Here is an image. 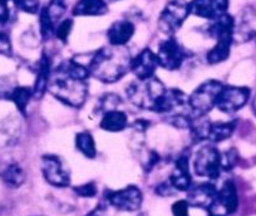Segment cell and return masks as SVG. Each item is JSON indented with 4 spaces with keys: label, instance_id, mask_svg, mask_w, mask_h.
I'll return each mask as SVG.
<instances>
[{
    "label": "cell",
    "instance_id": "cell-1",
    "mask_svg": "<svg viewBox=\"0 0 256 216\" xmlns=\"http://www.w3.org/2000/svg\"><path fill=\"white\" fill-rule=\"evenodd\" d=\"M132 58L124 46H103L96 52L88 64L92 77L103 83H114L131 70Z\"/></svg>",
    "mask_w": 256,
    "mask_h": 216
},
{
    "label": "cell",
    "instance_id": "cell-2",
    "mask_svg": "<svg viewBox=\"0 0 256 216\" xmlns=\"http://www.w3.org/2000/svg\"><path fill=\"white\" fill-rule=\"evenodd\" d=\"M48 90L64 104L73 108H80L88 97V83L87 80L74 77L62 68L56 67V70L52 72Z\"/></svg>",
    "mask_w": 256,
    "mask_h": 216
},
{
    "label": "cell",
    "instance_id": "cell-3",
    "mask_svg": "<svg viewBox=\"0 0 256 216\" xmlns=\"http://www.w3.org/2000/svg\"><path fill=\"white\" fill-rule=\"evenodd\" d=\"M167 88L157 77L147 78V80H137L132 82L126 90L130 102L142 110H148L154 112L157 103L160 102Z\"/></svg>",
    "mask_w": 256,
    "mask_h": 216
},
{
    "label": "cell",
    "instance_id": "cell-4",
    "mask_svg": "<svg viewBox=\"0 0 256 216\" xmlns=\"http://www.w3.org/2000/svg\"><path fill=\"white\" fill-rule=\"evenodd\" d=\"M222 83L216 80H208L198 86L191 94L188 96L187 104L191 108L195 118L205 117L212 108L216 107L218 96L222 88Z\"/></svg>",
    "mask_w": 256,
    "mask_h": 216
},
{
    "label": "cell",
    "instance_id": "cell-5",
    "mask_svg": "<svg viewBox=\"0 0 256 216\" xmlns=\"http://www.w3.org/2000/svg\"><path fill=\"white\" fill-rule=\"evenodd\" d=\"M194 170L196 175L201 178H208L210 180L220 178L222 170L220 151L211 144L200 148L194 161Z\"/></svg>",
    "mask_w": 256,
    "mask_h": 216
},
{
    "label": "cell",
    "instance_id": "cell-6",
    "mask_svg": "<svg viewBox=\"0 0 256 216\" xmlns=\"http://www.w3.org/2000/svg\"><path fill=\"white\" fill-rule=\"evenodd\" d=\"M190 4L186 0H171L166 4L158 18V26L164 33H176L190 16Z\"/></svg>",
    "mask_w": 256,
    "mask_h": 216
},
{
    "label": "cell",
    "instance_id": "cell-7",
    "mask_svg": "<svg viewBox=\"0 0 256 216\" xmlns=\"http://www.w3.org/2000/svg\"><path fill=\"white\" fill-rule=\"evenodd\" d=\"M42 172L49 185L64 188L70 185V174L66 162L56 154H44L42 157Z\"/></svg>",
    "mask_w": 256,
    "mask_h": 216
},
{
    "label": "cell",
    "instance_id": "cell-8",
    "mask_svg": "<svg viewBox=\"0 0 256 216\" xmlns=\"http://www.w3.org/2000/svg\"><path fill=\"white\" fill-rule=\"evenodd\" d=\"M251 90L246 87L222 86L216 100V108L226 114L238 112L248 102Z\"/></svg>",
    "mask_w": 256,
    "mask_h": 216
},
{
    "label": "cell",
    "instance_id": "cell-9",
    "mask_svg": "<svg viewBox=\"0 0 256 216\" xmlns=\"http://www.w3.org/2000/svg\"><path fill=\"white\" fill-rule=\"evenodd\" d=\"M106 198L117 210L120 211H137L144 202L142 191L137 186L130 185L120 190H107Z\"/></svg>",
    "mask_w": 256,
    "mask_h": 216
},
{
    "label": "cell",
    "instance_id": "cell-10",
    "mask_svg": "<svg viewBox=\"0 0 256 216\" xmlns=\"http://www.w3.org/2000/svg\"><path fill=\"white\" fill-rule=\"evenodd\" d=\"M156 56L160 67L167 70H176L186 60L187 53L176 38L170 36L166 40L161 42Z\"/></svg>",
    "mask_w": 256,
    "mask_h": 216
},
{
    "label": "cell",
    "instance_id": "cell-11",
    "mask_svg": "<svg viewBox=\"0 0 256 216\" xmlns=\"http://www.w3.org/2000/svg\"><path fill=\"white\" fill-rule=\"evenodd\" d=\"M218 191L216 186L210 182H202L196 186H191L187 190V202L190 206L205 208L208 211L212 208L214 204H215Z\"/></svg>",
    "mask_w": 256,
    "mask_h": 216
},
{
    "label": "cell",
    "instance_id": "cell-12",
    "mask_svg": "<svg viewBox=\"0 0 256 216\" xmlns=\"http://www.w3.org/2000/svg\"><path fill=\"white\" fill-rule=\"evenodd\" d=\"M188 4L191 14L214 20L222 14L228 13L230 0H192Z\"/></svg>",
    "mask_w": 256,
    "mask_h": 216
},
{
    "label": "cell",
    "instance_id": "cell-13",
    "mask_svg": "<svg viewBox=\"0 0 256 216\" xmlns=\"http://www.w3.org/2000/svg\"><path fill=\"white\" fill-rule=\"evenodd\" d=\"M158 67L157 56L148 48L144 49L131 62V70L137 80H147L154 77Z\"/></svg>",
    "mask_w": 256,
    "mask_h": 216
},
{
    "label": "cell",
    "instance_id": "cell-14",
    "mask_svg": "<svg viewBox=\"0 0 256 216\" xmlns=\"http://www.w3.org/2000/svg\"><path fill=\"white\" fill-rule=\"evenodd\" d=\"M168 180L177 191H187L191 188L192 178L190 174V154L184 152L177 158L176 165Z\"/></svg>",
    "mask_w": 256,
    "mask_h": 216
},
{
    "label": "cell",
    "instance_id": "cell-15",
    "mask_svg": "<svg viewBox=\"0 0 256 216\" xmlns=\"http://www.w3.org/2000/svg\"><path fill=\"white\" fill-rule=\"evenodd\" d=\"M216 208H221L225 214H234L238 208V195L236 190V185L234 181L228 180L222 185V188L218 191L216 201L214 204L211 210H215ZM208 210V211H211Z\"/></svg>",
    "mask_w": 256,
    "mask_h": 216
},
{
    "label": "cell",
    "instance_id": "cell-16",
    "mask_svg": "<svg viewBox=\"0 0 256 216\" xmlns=\"http://www.w3.org/2000/svg\"><path fill=\"white\" fill-rule=\"evenodd\" d=\"M134 24L130 20H117L108 28L107 38L110 46H124L134 36Z\"/></svg>",
    "mask_w": 256,
    "mask_h": 216
},
{
    "label": "cell",
    "instance_id": "cell-17",
    "mask_svg": "<svg viewBox=\"0 0 256 216\" xmlns=\"http://www.w3.org/2000/svg\"><path fill=\"white\" fill-rule=\"evenodd\" d=\"M208 34L216 40L218 39H232L235 34V19L228 13L222 14L214 19L212 24L208 26Z\"/></svg>",
    "mask_w": 256,
    "mask_h": 216
},
{
    "label": "cell",
    "instance_id": "cell-18",
    "mask_svg": "<svg viewBox=\"0 0 256 216\" xmlns=\"http://www.w3.org/2000/svg\"><path fill=\"white\" fill-rule=\"evenodd\" d=\"M52 68L50 60L46 53H43L40 58V62L38 64V73H36V80L33 87V97L36 100H40L46 92L48 90L49 80H50Z\"/></svg>",
    "mask_w": 256,
    "mask_h": 216
},
{
    "label": "cell",
    "instance_id": "cell-19",
    "mask_svg": "<svg viewBox=\"0 0 256 216\" xmlns=\"http://www.w3.org/2000/svg\"><path fill=\"white\" fill-rule=\"evenodd\" d=\"M108 13L104 0H78L73 8L74 16H100Z\"/></svg>",
    "mask_w": 256,
    "mask_h": 216
},
{
    "label": "cell",
    "instance_id": "cell-20",
    "mask_svg": "<svg viewBox=\"0 0 256 216\" xmlns=\"http://www.w3.org/2000/svg\"><path fill=\"white\" fill-rule=\"evenodd\" d=\"M128 118L127 114L120 110H110L103 114L100 121V128L108 132H122L127 128Z\"/></svg>",
    "mask_w": 256,
    "mask_h": 216
},
{
    "label": "cell",
    "instance_id": "cell-21",
    "mask_svg": "<svg viewBox=\"0 0 256 216\" xmlns=\"http://www.w3.org/2000/svg\"><path fill=\"white\" fill-rule=\"evenodd\" d=\"M235 128H236L235 121L216 122V124L210 122V124H208L206 140H208V141L211 142H215V144H218V142H222L232 136Z\"/></svg>",
    "mask_w": 256,
    "mask_h": 216
},
{
    "label": "cell",
    "instance_id": "cell-22",
    "mask_svg": "<svg viewBox=\"0 0 256 216\" xmlns=\"http://www.w3.org/2000/svg\"><path fill=\"white\" fill-rule=\"evenodd\" d=\"M0 178H2L3 182L8 188H18L26 182V171L23 170V168L20 165H18V164H10V165H8L2 171Z\"/></svg>",
    "mask_w": 256,
    "mask_h": 216
},
{
    "label": "cell",
    "instance_id": "cell-23",
    "mask_svg": "<svg viewBox=\"0 0 256 216\" xmlns=\"http://www.w3.org/2000/svg\"><path fill=\"white\" fill-rule=\"evenodd\" d=\"M232 39H218L216 42L215 46L211 50H208V62L210 64H218V63L224 62L230 57L231 52V44H232Z\"/></svg>",
    "mask_w": 256,
    "mask_h": 216
},
{
    "label": "cell",
    "instance_id": "cell-24",
    "mask_svg": "<svg viewBox=\"0 0 256 216\" xmlns=\"http://www.w3.org/2000/svg\"><path fill=\"white\" fill-rule=\"evenodd\" d=\"M76 147L87 158H96V156H97L94 138L90 132L83 131L76 136Z\"/></svg>",
    "mask_w": 256,
    "mask_h": 216
},
{
    "label": "cell",
    "instance_id": "cell-25",
    "mask_svg": "<svg viewBox=\"0 0 256 216\" xmlns=\"http://www.w3.org/2000/svg\"><path fill=\"white\" fill-rule=\"evenodd\" d=\"M9 98L16 103V108L23 114H26V106L29 104L30 100L33 98V88L29 87H16L12 93L9 94Z\"/></svg>",
    "mask_w": 256,
    "mask_h": 216
},
{
    "label": "cell",
    "instance_id": "cell-26",
    "mask_svg": "<svg viewBox=\"0 0 256 216\" xmlns=\"http://www.w3.org/2000/svg\"><path fill=\"white\" fill-rule=\"evenodd\" d=\"M39 26H40V34L43 36L44 40L49 39L52 34H54V29H56V24L52 22L50 16H49L48 12H46V6L39 10Z\"/></svg>",
    "mask_w": 256,
    "mask_h": 216
},
{
    "label": "cell",
    "instance_id": "cell-27",
    "mask_svg": "<svg viewBox=\"0 0 256 216\" xmlns=\"http://www.w3.org/2000/svg\"><path fill=\"white\" fill-rule=\"evenodd\" d=\"M46 9L52 22L56 24V22H60V18L67 10V4H66V0H50V3L46 6Z\"/></svg>",
    "mask_w": 256,
    "mask_h": 216
},
{
    "label": "cell",
    "instance_id": "cell-28",
    "mask_svg": "<svg viewBox=\"0 0 256 216\" xmlns=\"http://www.w3.org/2000/svg\"><path fill=\"white\" fill-rule=\"evenodd\" d=\"M73 28V20L72 19H64V20L59 22L58 26H56L54 29V34H56V38L60 42L66 43L68 40V36H70V32Z\"/></svg>",
    "mask_w": 256,
    "mask_h": 216
},
{
    "label": "cell",
    "instance_id": "cell-29",
    "mask_svg": "<svg viewBox=\"0 0 256 216\" xmlns=\"http://www.w3.org/2000/svg\"><path fill=\"white\" fill-rule=\"evenodd\" d=\"M120 104V98L118 96L113 94V93H108V94H104L102 98H100V111H103V114H106L107 111H110V110H117L118 106Z\"/></svg>",
    "mask_w": 256,
    "mask_h": 216
},
{
    "label": "cell",
    "instance_id": "cell-30",
    "mask_svg": "<svg viewBox=\"0 0 256 216\" xmlns=\"http://www.w3.org/2000/svg\"><path fill=\"white\" fill-rule=\"evenodd\" d=\"M194 118L188 116H184V114H174V116H170L167 122L170 124H172L174 127L180 130H190L191 128V124Z\"/></svg>",
    "mask_w": 256,
    "mask_h": 216
},
{
    "label": "cell",
    "instance_id": "cell-31",
    "mask_svg": "<svg viewBox=\"0 0 256 216\" xmlns=\"http://www.w3.org/2000/svg\"><path fill=\"white\" fill-rule=\"evenodd\" d=\"M238 161V154L235 148H231L221 154V162H222V170H231L236 166Z\"/></svg>",
    "mask_w": 256,
    "mask_h": 216
},
{
    "label": "cell",
    "instance_id": "cell-32",
    "mask_svg": "<svg viewBox=\"0 0 256 216\" xmlns=\"http://www.w3.org/2000/svg\"><path fill=\"white\" fill-rule=\"evenodd\" d=\"M76 194L80 198H94L97 195V185L94 182H87V184H83L80 186H76L73 188Z\"/></svg>",
    "mask_w": 256,
    "mask_h": 216
},
{
    "label": "cell",
    "instance_id": "cell-33",
    "mask_svg": "<svg viewBox=\"0 0 256 216\" xmlns=\"http://www.w3.org/2000/svg\"><path fill=\"white\" fill-rule=\"evenodd\" d=\"M20 10L28 14H36L39 12V0H13Z\"/></svg>",
    "mask_w": 256,
    "mask_h": 216
},
{
    "label": "cell",
    "instance_id": "cell-34",
    "mask_svg": "<svg viewBox=\"0 0 256 216\" xmlns=\"http://www.w3.org/2000/svg\"><path fill=\"white\" fill-rule=\"evenodd\" d=\"M0 56L10 58L13 56V46L9 36L4 32H0Z\"/></svg>",
    "mask_w": 256,
    "mask_h": 216
},
{
    "label": "cell",
    "instance_id": "cell-35",
    "mask_svg": "<svg viewBox=\"0 0 256 216\" xmlns=\"http://www.w3.org/2000/svg\"><path fill=\"white\" fill-rule=\"evenodd\" d=\"M188 208L190 205L187 200H178L172 205L171 210L174 216H190Z\"/></svg>",
    "mask_w": 256,
    "mask_h": 216
},
{
    "label": "cell",
    "instance_id": "cell-36",
    "mask_svg": "<svg viewBox=\"0 0 256 216\" xmlns=\"http://www.w3.org/2000/svg\"><path fill=\"white\" fill-rule=\"evenodd\" d=\"M176 191L177 190L172 186V184L170 182V180L160 184V185L156 188V194L160 196H172L176 194Z\"/></svg>",
    "mask_w": 256,
    "mask_h": 216
},
{
    "label": "cell",
    "instance_id": "cell-37",
    "mask_svg": "<svg viewBox=\"0 0 256 216\" xmlns=\"http://www.w3.org/2000/svg\"><path fill=\"white\" fill-rule=\"evenodd\" d=\"M8 2L0 0V24H4L9 20V8Z\"/></svg>",
    "mask_w": 256,
    "mask_h": 216
},
{
    "label": "cell",
    "instance_id": "cell-38",
    "mask_svg": "<svg viewBox=\"0 0 256 216\" xmlns=\"http://www.w3.org/2000/svg\"><path fill=\"white\" fill-rule=\"evenodd\" d=\"M103 214H104V210H103L102 206H97L92 211H90L86 216H103Z\"/></svg>",
    "mask_w": 256,
    "mask_h": 216
},
{
    "label": "cell",
    "instance_id": "cell-39",
    "mask_svg": "<svg viewBox=\"0 0 256 216\" xmlns=\"http://www.w3.org/2000/svg\"><path fill=\"white\" fill-rule=\"evenodd\" d=\"M208 216H226L224 214H218V212H212V211H208Z\"/></svg>",
    "mask_w": 256,
    "mask_h": 216
}]
</instances>
